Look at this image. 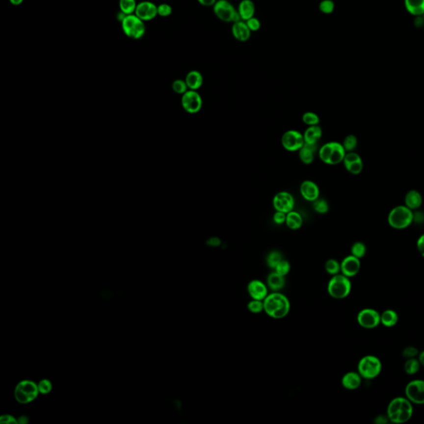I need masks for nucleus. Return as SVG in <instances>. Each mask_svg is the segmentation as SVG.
<instances>
[{
  "mask_svg": "<svg viewBox=\"0 0 424 424\" xmlns=\"http://www.w3.org/2000/svg\"><path fill=\"white\" fill-rule=\"evenodd\" d=\"M319 9L324 14H331L335 9V3L332 0H322L319 3Z\"/></svg>",
  "mask_w": 424,
  "mask_h": 424,
  "instance_id": "37998d69",
  "label": "nucleus"
},
{
  "mask_svg": "<svg viewBox=\"0 0 424 424\" xmlns=\"http://www.w3.org/2000/svg\"><path fill=\"white\" fill-rule=\"evenodd\" d=\"M321 135H322V130L320 126L318 125L309 126L303 133L305 143H309V144L318 143V141L321 138Z\"/></svg>",
  "mask_w": 424,
  "mask_h": 424,
  "instance_id": "a878e982",
  "label": "nucleus"
},
{
  "mask_svg": "<svg viewBox=\"0 0 424 424\" xmlns=\"http://www.w3.org/2000/svg\"><path fill=\"white\" fill-rule=\"evenodd\" d=\"M145 22L139 19L135 13L126 15L121 22L123 32L131 39L139 40L145 35Z\"/></svg>",
  "mask_w": 424,
  "mask_h": 424,
  "instance_id": "39448f33",
  "label": "nucleus"
},
{
  "mask_svg": "<svg viewBox=\"0 0 424 424\" xmlns=\"http://www.w3.org/2000/svg\"><path fill=\"white\" fill-rule=\"evenodd\" d=\"M419 350L416 349V348L414 347V346H408V347H406L405 349H403V351H402V355H403V357H405L406 359L415 358L417 355H419Z\"/></svg>",
  "mask_w": 424,
  "mask_h": 424,
  "instance_id": "de8ad7c7",
  "label": "nucleus"
},
{
  "mask_svg": "<svg viewBox=\"0 0 424 424\" xmlns=\"http://www.w3.org/2000/svg\"><path fill=\"white\" fill-rule=\"evenodd\" d=\"M357 321L359 325L364 328H375L381 323L380 314L372 308H365L358 313Z\"/></svg>",
  "mask_w": 424,
  "mask_h": 424,
  "instance_id": "f8f14e48",
  "label": "nucleus"
},
{
  "mask_svg": "<svg viewBox=\"0 0 424 424\" xmlns=\"http://www.w3.org/2000/svg\"><path fill=\"white\" fill-rule=\"evenodd\" d=\"M398 321V315L395 311L388 309L380 314V322L386 327H393Z\"/></svg>",
  "mask_w": 424,
  "mask_h": 424,
  "instance_id": "c85d7f7f",
  "label": "nucleus"
},
{
  "mask_svg": "<svg viewBox=\"0 0 424 424\" xmlns=\"http://www.w3.org/2000/svg\"></svg>",
  "mask_w": 424,
  "mask_h": 424,
  "instance_id": "052dcab7",
  "label": "nucleus"
},
{
  "mask_svg": "<svg viewBox=\"0 0 424 424\" xmlns=\"http://www.w3.org/2000/svg\"><path fill=\"white\" fill-rule=\"evenodd\" d=\"M286 213L276 211L274 215H273V221H274L275 224H277V225H282V224L286 222Z\"/></svg>",
  "mask_w": 424,
  "mask_h": 424,
  "instance_id": "09e8293b",
  "label": "nucleus"
},
{
  "mask_svg": "<svg viewBox=\"0 0 424 424\" xmlns=\"http://www.w3.org/2000/svg\"><path fill=\"white\" fill-rule=\"evenodd\" d=\"M345 154L346 152L342 144L337 142H332V150L329 160V165L339 164L340 162H343Z\"/></svg>",
  "mask_w": 424,
  "mask_h": 424,
  "instance_id": "393cba45",
  "label": "nucleus"
},
{
  "mask_svg": "<svg viewBox=\"0 0 424 424\" xmlns=\"http://www.w3.org/2000/svg\"><path fill=\"white\" fill-rule=\"evenodd\" d=\"M325 269L326 273L331 275H337L341 272V264L334 259H331L326 261L325 264Z\"/></svg>",
  "mask_w": 424,
  "mask_h": 424,
  "instance_id": "f704fd0d",
  "label": "nucleus"
},
{
  "mask_svg": "<svg viewBox=\"0 0 424 424\" xmlns=\"http://www.w3.org/2000/svg\"><path fill=\"white\" fill-rule=\"evenodd\" d=\"M331 150H332V142H330V143H325L324 145L321 146V149H319V151H318L319 158L326 164H329Z\"/></svg>",
  "mask_w": 424,
  "mask_h": 424,
  "instance_id": "72a5a7b5",
  "label": "nucleus"
},
{
  "mask_svg": "<svg viewBox=\"0 0 424 424\" xmlns=\"http://www.w3.org/2000/svg\"><path fill=\"white\" fill-rule=\"evenodd\" d=\"M207 244L211 245V246H218L220 244V238H215V237L209 238V240L207 241Z\"/></svg>",
  "mask_w": 424,
  "mask_h": 424,
  "instance_id": "6e6d98bb",
  "label": "nucleus"
},
{
  "mask_svg": "<svg viewBox=\"0 0 424 424\" xmlns=\"http://www.w3.org/2000/svg\"><path fill=\"white\" fill-rule=\"evenodd\" d=\"M419 362L421 364L422 366H424V350H423L422 352L419 353Z\"/></svg>",
  "mask_w": 424,
  "mask_h": 424,
  "instance_id": "13d9d810",
  "label": "nucleus"
},
{
  "mask_svg": "<svg viewBox=\"0 0 424 424\" xmlns=\"http://www.w3.org/2000/svg\"><path fill=\"white\" fill-rule=\"evenodd\" d=\"M39 394L37 384L32 380H23L17 384L14 396L19 403L26 404L34 400Z\"/></svg>",
  "mask_w": 424,
  "mask_h": 424,
  "instance_id": "0eeeda50",
  "label": "nucleus"
},
{
  "mask_svg": "<svg viewBox=\"0 0 424 424\" xmlns=\"http://www.w3.org/2000/svg\"><path fill=\"white\" fill-rule=\"evenodd\" d=\"M343 162H344V167L346 168L348 172L354 175L360 174L363 169L362 159L361 156L355 152H349L347 154H345Z\"/></svg>",
  "mask_w": 424,
  "mask_h": 424,
  "instance_id": "dca6fc26",
  "label": "nucleus"
},
{
  "mask_svg": "<svg viewBox=\"0 0 424 424\" xmlns=\"http://www.w3.org/2000/svg\"><path fill=\"white\" fill-rule=\"evenodd\" d=\"M40 394L48 395L53 390V384L49 379H42L37 384Z\"/></svg>",
  "mask_w": 424,
  "mask_h": 424,
  "instance_id": "c03bdc74",
  "label": "nucleus"
},
{
  "mask_svg": "<svg viewBox=\"0 0 424 424\" xmlns=\"http://www.w3.org/2000/svg\"><path fill=\"white\" fill-rule=\"evenodd\" d=\"M27 422H28V419L26 416L19 417V419H18V424H26Z\"/></svg>",
  "mask_w": 424,
  "mask_h": 424,
  "instance_id": "4d7b16f0",
  "label": "nucleus"
},
{
  "mask_svg": "<svg viewBox=\"0 0 424 424\" xmlns=\"http://www.w3.org/2000/svg\"><path fill=\"white\" fill-rule=\"evenodd\" d=\"M285 223L289 229L293 230V231L298 230L302 227V215H300L298 212L292 211L287 214L286 222Z\"/></svg>",
  "mask_w": 424,
  "mask_h": 424,
  "instance_id": "c756f323",
  "label": "nucleus"
},
{
  "mask_svg": "<svg viewBox=\"0 0 424 424\" xmlns=\"http://www.w3.org/2000/svg\"><path fill=\"white\" fill-rule=\"evenodd\" d=\"M238 13L241 20H249L255 15V3L252 0H241L238 4Z\"/></svg>",
  "mask_w": 424,
  "mask_h": 424,
  "instance_id": "412c9836",
  "label": "nucleus"
},
{
  "mask_svg": "<svg viewBox=\"0 0 424 424\" xmlns=\"http://www.w3.org/2000/svg\"><path fill=\"white\" fill-rule=\"evenodd\" d=\"M290 269H291V265L289 264V261L286 260H282L281 262L279 263L276 266V268H274L275 272L279 273L280 275L284 276V277L289 274Z\"/></svg>",
  "mask_w": 424,
  "mask_h": 424,
  "instance_id": "79ce46f5",
  "label": "nucleus"
},
{
  "mask_svg": "<svg viewBox=\"0 0 424 424\" xmlns=\"http://www.w3.org/2000/svg\"><path fill=\"white\" fill-rule=\"evenodd\" d=\"M405 8L408 13L414 16L424 14V0H404Z\"/></svg>",
  "mask_w": 424,
  "mask_h": 424,
  "instance_id": "cd10ccee",
  "label": "nucleus"
},
{
  "mask_svg": "<svg viewBox=\"0 0 424 424\" xmlns=\"http://www.w3.org/2000/svg\"><path fill=\"white\" fill-rule=\"evenodd\" d=\"M381 371V361L374 355H366L361 358L358 363V373L363 379H374L380 374Z\"/></svg>",
  "mask_w": 424,
  "mask_h": 424,
  "instance_id": "423d86ee",
  "label": "nucleus"
},
{
  "mask_svg": "<svg viewBox=\"0 0 424 424\" xmlns=\"http://www.w3.org/2000/svg\"><path fill=\"white\" fill-rule=\"evenodd\" d=\"M350 251L353 256L361 260V258H363L366 254V244L362 242H355V244H353L351 246Z\"/></svg>",
  "mask_w": 424,
  "mask_h": 424,
  "instance_id": "c9c22d12",
  "label": "nucleus"
},
{
  "mask_svg": "<svg viewBox=\"0 0 424 424\" xmlns=\"http://www.w3.org/2000/svg\"><path fill=\"white\" fill-rule=\"evenodd\" d=\"M300 192L302 197L309 202L316 201L319 197V194H320L318 185L312 181L308 180L304 181L301 184Z\"/></svg>",
  "mask_w": 424,
  "mask_h": 424,
  "instance_id": "a211bd4d",
  "label": "nucleus"
},
{
  "mask_svg": "<svg viewBox=\"0 0 424 424\" xmlns=\"http://www.w3.org/2000/svg\"><path fill=\"white\" fill-rule=\"evenodd\" d=\"M361 260L358 258L349 255L344 258L341 263V272L348 278H352L356 275L361 269Z\"/></svg>",
  "mask_w": 424,
  "mask_h": 424,
  "instance_id": "2eb2a0df",
  "label": "nucleus"
},
{
  "mask_svg": "<svg viewBox=\"0 0 424 424\" xmlns=\"http://www.w3.org/2000/svg\"><path fill=\"white\" fill-rule=\"evenodd\" d=\"M417 247H418L419 253L424 258V235L419 237L418 241H417Z\"/></svg>",
  "mask_w": 424,
  "mask_h": 424,
  "instance_id": "3c124183",
  "label": "nucleus"
},
{
  "mask_svg": "<svg viewBox=\"0 0 424 424\" xmlns=\"http://www.w3.org/2000/svg\"><path fill=\"white\" fill-rule=\"evenodd\" d=\"M231 32L233 37L238 42H247L250 38L251 31L249 30V26H247L246 23L244 21H238L233 24Z\"/></svg>",
  "mask_w": 424,
  "mask_h": 424,
  "instance_id": "6ab92c4d",
  "label": "nucleus"
},
{
  "mask_svg": "<svg viewBox=\"0 0 424 424\" xmlns=\"http://www.w3.org/2000/svg\"><path fill=\"white\" fill-rule=\"evenodd\" d=\"M244 22L246 23L247 26H249V30L251 32H257L258 30H260V26H261L260 20L255 17H253L249 20Z\"/></svg>",
  "mask_w": 424,
  "mask_h": 424,
  "instance_id": "49530a36",
  "label": "nucleus"
},
{
  "mask_svg": "<svg viewBox=\"0 0 424 424\" xmlns=\"http://www.w3.org/2000/svg\"><path fill=\"white\" fill-rule=\"evenodd\" d=\"M284 259H283V255H282L281 253L279 251L273 250V251H271L268 254L267 259H266V263H267V265H268L269 268L274 269L276 268V266L279 263L281 262Z\"/></svg>",
  "mask_w": 424,
  "mask_h": 424,
  "instance_id": "473e14b6",
  "label": "nucleus"
},
{
  "mask_svg": "<svg viewBox=\"0 0 424 424\" xmlns=\"http://www.w3.org/2000/svg\"><path fill=\"white\" fill-rule=\"evenodd\" d=\"M134 13L143 21H151L158 15V6L150 1H143L137 4Z\"/></svg>",
  "mask_w": 424,
  "mask_h": 424,
  "instance_id": "4468645a",
  "label": "nucleus"
},
{
  "mask_svg": "<svg viewBox=\"0 0 424 424\" xmlns=\"http://www.w3.org/2000/svg\"><path fill=\"white\" fill-rule=\"evenodd\" d=\"M172 87L174 92L177 93V94H180V95L185 94L188 90L186 83L185 80H174L172 83Z\"/></svg>",
  "mask_w": 424,
  "mask_h": 424,
  "instance_id": "a19ab883",
  "label": "nucleus"
},
{
  "mask_svg": "<svg viewBox=\"0 0 424 424\" xmlns=\"http://www.w3.org/2000/svg\"><path fill=\"white\" fill-rule=\"evenodd\" d=\"M264 312L270 318L282 319L290 312L291 304L285 295L279 292H273L264 299Z\"/></svg>",
  "mask_w": 424,
  "mask_h": 424,
  "instance_id": "f257e3e1",
  "label": "nucleus"
},
{
  "mask_svg": "<svg viewBox=\"0 0 424 424\" xmlns=\"http://www.w3.org/2000/svg\"><path fill=\"white\" fill-rule=\"evenodd\" d=\"M9 1L14 6L20 5L24 2V0H9Z\"/></svg>",
  "mask_w": 424,
  "mask_h": 424,
  "instance_id": "bf43d9fd",
  "label": "nucleus"
},
{
  "mask_svg": "<svg viewBox=\"0 0 424 424\" xmlns=\"http://www.w3.org/2000/svg\"><path fill=\"white\" fill-rule=\"evenodd\" d=\"M198 1V3L200 4H202V6H205V7H213V6L215 5V3H216V1L217 0H197Z\"/></svg>",
  "mask_w": 424,
  "mask_h": 424,
  "instance_id": "5fc2aeb1",
  "label": "nucleus"
},
{
  "mask_svg": "<svg viewBox=\"0 0 424 424\" xmlns=\"http://www.w3.org/2000/svg\"><path fill=\"white\" fill-rule=\"evenodd\" d=\"M185 81L189 90H198L203 84V77L198 71H191L186 75Z\"/></svg>",
  "mask_w": 424,
  "mask_h": 424,
  "instance_id": "b1692460",
  "label": "nucleus"
},
{
  "mask_svg": "<svg viewBox=\"0 0 424 424\" xmlns=\"http://www.w3.org/2000/svg\"><path fill=\"white\" fill-rule=\"evenodd\" d=\"M313 207L314 211L319 214H325L329 210L328 203L324 199H317L313 202Z\"/></svg>",
  "mask_w": 424,
  "mask_h": 424,
  "instance_id": "58836bf2",
  "label": "nucleus"
},
{
  "mask_svg": "<svg viewBox=\"0 0 424 424\" xmlns=\"http://www.w3.org/2000/svg\"><path fill=\"white\" fill-rule=\"evenodd\" d=\"M318 149V143H304L302 149H300L299 158L304 164H311L314 160V154Z\"/></svg>",
  "mask_w": 424,
  "mask_h": 424,
  "instance_id": "4be33fe9",
  "label": "nucleus"
},
{
  "mask_svg": "<svg viewBox=\"0 0 424 424\" xmlns=\"http://www.w3.org/2000/svg\"><path fill=\"white\" fill-rule=\"evenodd\" d=\"M417 224H422L424 221V214L421 212H416L414 213V220L413 222Z\"/></svg>",
  "mask_w": 424,
  "mask_h": 424,
  "instance_id": "603ef678",
  "label": "nucleus"
},
{
  "mask_svg": "<svg viewBox=\"0 0 424 424\" xmlns=\"http://www.w3.org/2000/svg\"><path fill=\"white\" fill-rule=\"evenodd\" d=\"M247 308L250 313L259 314L264 312V302L262 300L252 299L248 303Z\"/></svg>",
  "mask_w": 424,
  "mask_h": 424,
  "instance_id": "ea45409f",
  "label": "nucleus"
},
{
  "mask_svg": "<svg viewBox=\"0 0 424 424\" xmlns=\"http://www.w3.org/2000/svg\"><path fill=\"white\" fill-rule=\"evenodd\" d=\"M282 145L287 151H299L304 145L303 134L297 130H289L282 136Z\"/></svg>",
  "mask_w": 424,
  "mask_h": 424,
  "instance_id": "1a4fd4ad",
  "label": "nucleus"
},
{
  "mask_svg": "<svg viewBox=\"0 0 424 424\" xmlns=\"http://www.w3.org/2000/svg\"><path fill=\"white\" fill-rule=\"evenodd\" d=\"M414 212L406 206H398L391 210L388 215V223L392 228L403 230L413 223Z\"/></svg>",
  "mask_w": 424,
  "mask_h": 424,
  "instance_id": "7ed1b4c3",
  "label": "nucleus"
},
{
  "mask_svg": "<svg viewBox=\"0 0 424 424\" xmlns=\"http://www.w3.org/2000/svg\"><path fill=\"white\" fill-rule=\"evenodd\" d=\"M302 121L308 126H314L318 125L320 122V119L318 114L313 112H307L302 115Z\"/></svg>",
  "mask_w": 424,
  "mask_h": 424,
  "instance_id": "4c0bfd02",
  "label": "nucleus"
},
{
  "mask_svg": "<svg viewBox=\"0 0 424 424\" xmlns=\"http://www.w3.org/2000/svg\"><path fill=\"white\" fill-rule=\"evenodd\" d=\"M387 416L393 424H402L410 420L414 414L412 402L407 398L397 397L391 400L387 408Z\"/></svg>",
  "mask_w": 424,
  "mask_h": 424,
  "instance_id": "f03ea898",
  "label": "nucleus"
},
{
  "mask_svg": "<svg viewBox=\"0 0 424 424\" xmlns=\"http://www.w3.org/2000/svg\"><path fill=\"white\" fill-rule=\"evenodd\" d=\"M213 11L218 19L225 23H237L241 21L238 10L228 0H217L213 6Z\"/></svg>",
  "mask_w": 424,
  "mask_h": 424,
  "instance_id": "6e6552de",
  "label": "nucleus"
},
{
  "mask_svg": "<svg viewBox=\"0 0 424 424\" xmlns=\"http://www.w3.org/2000/svg\"><path fill=\"white\" fill-rule=\"evenodd\" d=\"M0 423L3 424H18V420L9 414L0 417Z\"/></svg>",
  "mask_w": 424,
  "mask_h": 424,
  "instance_id": "8fccbe9b",
  "label": "nucleus"
},
{
  "mask_svg": "<svg viewBox=\"0 0 424 424\" xmlns=\"http://www.w3.org/2000/svg\"><path fill=\"white\" fill-rule=\"evenodd\" d=\"M329 295L335 299H344L351 292L350 278L344 274H337L330 279L327 285Z\"/></svg>",
  "mask_w": 424,
  "mask_h": 424,
  "instance_id": "20e7f679",
  "label": "nucleus"
},
{
  "mask_svg": "<svg viewBox=\"0 0 424 424\" xmlns=\"http://www.w3.org/2000/svg\"><path fill=\"white\" fill-rule=\"evenodd\" d=\"M405 395L412 403L424 404V380L414 379L409 382L406 385Z\"/></svg>",
  "mask_w": 424,
  "mask_h": 424,
  "instance_id": "9d476101",
  "label": "nucleus"
},
{
  "mask_svg": "<svg viewBox=\"0 0 424 424\" xmlns=\"http://www.w3.org/2000/svg\"><path fill=\"white\" fill-rule=\"evenodd\" d=\"M247 290L252 299L264 301L268 294V286L257 279L249 282Z\"/></svg>",
  "mask_w": 424,
  "mask_h": 424,
  "instance_id": "f3484780",
  "label": "nucleus"
},
{
  "mask_svg": "<svg viewBox=\"0 0 424 424\" xmlns=\"http://www.w3.org/2000/svg\"><path fill=\"white\" fill-rule=\"evenodd\" d=\"M267 286L273 292L281 291L285 286V278L277 272L269 273L267 278Z\"/></svg>",
  "mask_w": 424,
  "mask_h": 424,
  "instance_id": "5701e85b",
  "label": "nucleus"
},
{
  "mask_svg": "<svg viewBox=\"0 0 424 424\" xmlns=\"http://www.w3.org/2000/svg\"><path fill=\"white\" fill-rule=\"evenodd\" d=\"M404 202H405L406 207L413 211V210L419 209V207H421L423 198L419 191L416 190H411L406 194Z\"/></svg>",
  "mask_w": 424,
  "mask_h": 424,
  "instance_id": "bb28decb",
  "label": "nucleus"
},
{
  "mask_svg": "<svg viewBox=\"0 0 424 424\" xmlns=\"http://www.w3.org/2000/svg\"><path fill=\"white\" fill-rule=\"evenodd\" d=\"M119 4L120 11L126 15L135 13L137 7L135 0H119Z\"/></svg>",
  "mask_w": 424,
  "mask_h": 424,
  "instance_id": "2f4dec72",
  "label": "nucleus"
},
{
  "mask_svg": "<svg viewBox=\"0 0 424 424\" xmlns=\"http://www.w3.org/2000/svg\"><path fill=\"white\" fill-rule=\"evenodd\" d=\"M390 420H389L387 414L386 415H379L374 419V423L376 424H388Z\"/></svg>",
  "mask_w": 424,
  "mask_h": 424,
  "instance_id": "864d4df0",
  "label": "nucleus"
},
{
  "mask_svg": "<svg viewBox=\"0 0 424 424\" xmlns=\"http://www.w3.org/2000/svg\"><path fill=\"white\" fill-rule=\"evenodd\" d=\"M357 138L355 135H353V134H350V135L346 136L344 138L343 143H342V146H343V148H344L345 152L349 153V152H353L355 150L356 146H357Z\"/></svg>",
  "mask_w": 424,
  "mask_h": 424,
  "instance_id": "e433bc0d",
  "label": "nucleus"
},
{
  "mask_svg": "<svg viewBox=\"0 0 424 424\" xmlns=\"http://www.w3.org/2000/svg\"><path fill=\"white\" fill-rule=\"evenodd\" d=\"M172 8L167 3H161L158 6V15L161 17H168L172 14Z\"/></svg>",
  "mask_w": 424,
  "mask_h": 424,
  "instance_id": "a18cd8bd",
  "label": "nucleus"
},
{
  "mask_svg": "<svg viewBox=\"0 0 424 424\" xmlns=\"http://www.w3.org/2000/svg\"><path fill=\"white\" fill-rule=\"evenodd\" d=\"M182 106L189 114H196L202 109V97L196 90H187L182 97Z\"/></svg>",
  "mask_w": 424,
  "mask_h": 424,
  "instance_id": "9b49d317",
  "label": "nucleus"
},
{
  "mask_svg": "<svg viewBox=\"0 0 424 424\" xmlns=\"http://www.w3.org/2000/svg\"><path fill=\"white\" fill-rule=\"evenodd\" d=\"M421 364L419 362V359L415 358H409L407 359L404 364V371L409 375H414L419 372Z\"/></svg>",
  "mask_w": 424,
  "mask_h": 424,
  "instance_id": "7c9ffc66",
  "label": "nucleus"
},
{
  "mask_svg": "<svg viewBox=\"0 0 424 424\" xmlns=\"http://www.w3.org/2000/svg\"><path fill=\"white\" fill-rule=\"evenodd\" d=\"M362 377L358 372H348L342 377V386L349 390H355L361 386Z\"/></svg>",
  "mask_w": 424,
  "mask_h": 424,
  "instance_id": "aec40b11",
  "label": "nucleus"
},
{
  "mask_svg": "<svg viewBox=\"0 0 424 424\" xmlns=\"http://www.w3.org/2000/svg\"><path fill=\"white\" fill-rule=\"evenodd\" d=\"M294 198L291 194L287 191H280L276 194L273 200V206L274 209L278 212H284L288 214L289 212L293 211L294 208Z\"/></svg>",
  "mask_w": 424,
  "mask_h": 424,
  "instance_id": "ddd939ff",
  "label": "nucleus"
}]
</instances>
